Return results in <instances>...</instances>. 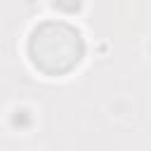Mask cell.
Wrapping results in <instances>:
<instances>
[{
	"label": "cell",
	"mask_w": 151,
	"mask_h": 151,
	"mask_svg": "<svg viewBox=\"0 0 151 151\" xmlns=\"http://www.w3.org/2000/svg\"><path fill=\"white\" fill-rule=\"evenodd\" d=\"M85 54L83 35L66 21H42L28 38V57L33 66L47 76H64L78 66Z\"/></svg>",
	"instance_id": "obj_1"
},
{
	"label": "cell",
	"mask_w": 151,
	"mask_h": 151,
	"mask_svg": "<svg viewBox=\"0 0 151 151\" xmlns=\"http://www.w3.org/2000/svg\"><path fill=\"white\" fill-rule=\"evenodd\" d=\"M54 7L66 12V14H73L80 9V0H54Z\"/></svg>",
	"instance_id": "obj_2"
}]
</instances>
